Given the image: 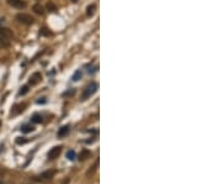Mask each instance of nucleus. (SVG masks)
<instances>
[{
	"mask_svg": "<svg viewBox=\"0 0 222 184\" xmlns=\"http://www.w3.org/2000/svg\"><path fill=\"white\" fill-rule=\"evenodd\" d=\"M98 88H99V85H98V83H91V84H89L85 89L83 90V94H82V100H87V99H89L90 98L93 94L95 93L98 90Z\"/></svg>",
	"mask_w": 222,
	"mask_h": 184,
	"instance_id": "f257e3e1",
	"label": "nucleus"
},
{
	"mask_svg": "<svg viewBox=\"0 0 222 184\" xmlns=\"http://www.w3.org/2000/svg\"><path fill=\"white\" fill-rule=\"evenodd\" d=\"M16 20L23 23V25H31V23L33 22V17L31 15L28 14H25V13H20L16 15Z\"/></svg>",
	"mask_w": 222,
	"mask_h": 184,
	"instance_id": "f03ea898",
	"label": "nucleus"
},
{
	"mask_svg": "<svg viewBox=\"0 0 222 184\" xmlns=\"http://www.w3.org/2000/svg\"><path fill=\"white\" fill-rule=\"evenodd\" d=\"M10 6L16 8V9H23L26 8V1L25 0H6Z\"/></svg>",
	"mask_w": 222,
	"mask_h": 184,
	"instance_id": "7ed1b4c3",
	"label": "nucleus"
},
{
	"mask_svg": "<svg viewBox=\"0 0 222 184\" xmlns=\"http://www.w3.org/2000/svg\"><path fill=\"white\" fill-rule=\"evenodd\" d=\"M61 152H62V146H56V147H53L52 150L48 152V158H50V159H56L59 155H61Z\"/></svg>",
	"mask_w": 222,
	"mask_h": 184,
	"instance_id": "20e7f679",
	"label": "nucleus"
},
{
	"mask_svg": "<svg viewBox=\"0 0 222 184\" xmlns=\"http://www.w3.org/2000/svg\"><path fill=\"white\" fill-rule=\"evenodd\" d=\"M25 108H26V104H25V103H22V104H16L14 108H13V110H11V116H15V115L21 114V112L25 110Z\"/></svg>",
	"mask_w": 222,
	"mask_h": 184,
	"instance_id": "39448f33",
	"label": "nucleus"
},
{
	"mask_svg": "<svg viewBox=\"0 0 222 184\" xmlns=\"http://www.w3.org/2000/svg\"><path fill=\"white\" fill-rule=\"evenodd\" d=\"M0 37L1 38H11L13 37V31L8 27H0Z\"/></svg>",
	"mask_w": 222,
	"mask_h": 184,
	"instance_id": "423d86ee",
	"label": "nucleus"
},
{
	"mask_svg": "<svg viewBox=\"0 0 222 184\" xmlns=\"http://www.w3.org/2000/svg\"><path fill=\"white\" fill-rule=\"evenodd\" d=\"M41 79H42L41 73H40V72H36V73H33L31 77H30V80H28V82H30V84L36 85V84H38Z\"/></svg>",
	"mask_w": 222,
	"mask_h": 184,
	"instance_id": "0eeeda50",
	"label": "nucleus"
},
{
	"mask_svg": "<svg viewBox=\"0 0 222 184\" xmlns=\"http://www.w3.org/2000/svg\"><path fill=\"white\" fill-rule=\"evenodd\" d=\"M32 10H33L37 15H43V14H45V8L42 6L41 4H35L33 6H32Z\"/></svg>",
	"mask_w": 222,
	"mask_h": 184,
	"instance_id": "6e6552de",
	"label": "nucleus"
},
{
	"mask_svg": "<svg viewBox=\"0 0 222 184\" xmlns=\"http://www.w3.org/2000/svg\"><path fill=\"white\" fill-rule=\"evenodd\" d=\"M69 132V125H65V126H62L61 129H59L58 131V137H64V136H67Z\"/></svg>",
	"mask_w": 222,
	"mask_h": 184,
	"instance_id": "1a4fd4ad",
	"label": "nucleus"
},
{
	"mask_svg": "<svg viewBox=\"0 0 222 184\" xmlns=\"http://www.w3.org/2000/svg\"><path fill=\"white\" fill-rule=\"evenodd\" d=\"M55 175V171H47V172H45V173H42L41 175H40V178L41 179H51V178Z\"/></svg>",
	"mask_w": 222,
	"mask_h": 184,
	"instance_id": "9d476101",
	"label": "nucleus"
},
{
	"mask_svg": "<svg viewBox=\"0 0 222 184\" xmlns=\"http://www.w3.org/2000/svg\"><path fill=\"white\" fill-rule=\"evenodd\" d=\"M90 151H88V150H83L80 152V155H79V161H85V159H88L89 157H90Z\"/></svg>",
	"mask_w": 222,
	"mask_h": 184,
	"instance_id": "9b49d317",
	"label": "nucleus"
},
{
	"mask_svg": "<svg viewBox=\"0 0 222 184\" xmlns=\"http://www.w3.org/2000/svg\"><path fill=\"white\" fill-rule=\"evenodd\" d=\"M35 130V127L32 126V125H23V126H21V131L23 132V134H28V132H32Z\"/></svg>",
	"mask_w": 222,
	"mask_h": 184,
	"instance_id": "f8f14e48",
	"label": "nucleus"
},
{
	"mask_svg": "<svg viewBox=\"0 0 222 184\" xmlns=\"http://www.w3.org/2000/svg\"><path fill=\"white\" fill-rule=\"evenodd\" d=\"M46 9L48 10V11H51V13H56V11H57V6L52 1H48V3L46 4Z\"/></svg>",
	"mask_w": 222,
	"mask_h": 184,
	"instance_id": "ddd939ff",
	"label": "nucleus"
},
{
	"mask_svg": "<svg viewBox=\"0 0 222 184\" xmlns=\"http://www.w3.org/2000/svg\"><path fill=\"white\" fill-rule=\"evenodd\" d=\"M31 120H32V122H35V124H41L43 119H42V116H41L40 114H35V115H32Z\"/></svg>",
	"mask_w": 222,
	"mask_h": 184,
	"instance_id": "4468645a",
	"label": "nucleus"
},
{
	"mask_svg": "<svg viewBox=\"0 0 222 184\" xmlns=\"http://www.w3.org/2000/svg\"><path fill=\"white\" fill-rule=\"evenodd\" d=\"M82 70H77V72L73 74V77H72V79H73L74 82H78L79 79H82Z\"/></svg>",
	"mask_w": 222,
	"mask_h": 184,
	"instance_id": "2eb2a0df",
	"label": "nucleus"
},
{
	"mask_svg": "<svg viewBox=\"0 0 222 184\" xmlns=\"http://www.w3.org/2000/svg\"><path fill=\"white\" fill-rule=\"evenodd\" d=\"M94 10H95V5H89L87 9V16H91L94 14Z\"/></svg>",
	"mask_w": 222,
	"mask_h": 184,
	"instance_id": "dca6fc26",
	"label": "nucleus"
},
{
	"mask_svg": "<svg viewBox=\"0 0 222 184\" xmlns=\"http://www.w3.org/2000/svg\"><path fill=\"white\" fill-rule=\"evenodd\" d=\"M67 158L69 161H74L75 159V152L74 151H68L67 152Z\"/></svg>",
	"mask_w": 222,
	"mask_h": 184,
	"instance_id": "f3484780",
	"label": "nucleus"
},
{
	"mask_svg": "<svg viewBox=\"0 0 222 184\" xmlns=\"http://www.w3.org/2000/svg\"><path fill=\"white\" fill-rule=\"evenodd\" d=\"M28 92V85H23L21 89H20V92H19V95H25V94Z\"/></svg>",
	"mask_w": 222,
	"mask_h": 184,
	"instance_id": "a211bd4d",
	"label": "nucleus"
},
{
	"mask_svg": "<svg viewBox=\"0 0 222 184\" xmlns=\"http://www.w3.org/2000/svg\"><path fill=\"white\" fill-rule=\"evenodd\" d=\"M40 32H41V35H43V36H51V35H52V32L48 31L47 28H41Z\"/></svg>",
	"mask_w": 222,
	"mask_h": 184,
	"instance_id": "6ab92c4d",
	"label": "nucleus"
},
{
	"mask_svg": "<svg viewBox=\"0 0 222 184\" xmlns=\"http://www.w3.org/2000/svg\"><path fill=\"white\" fill-rule=\"evenodd\" d=\"M28 140H26V139H23V137H17V140H16V144L17 145H23V144H26Z\"/></svg>",
	"mask_w": 222,
	"mask_h": 184,
	"instance_id": "aec40b11",
	"label": "nucleus"
},
{
	"mask_svg": "<svg viewBox=\"0 0 222 184\" xmlns=\"http://www.w3.org/2000/svg\"><path fill=\"white\" fill-rule=\"evenodd\" d=\"M37 103H38V104H42V103H46V99H45V98H42V100H38Z\"/></svg>",
	"mask_w": 222,
	"mask_h": 184,
	"instance_id": "412c9836",
	"label": "nucleus"
},
{
	"mask_svg": "<svg viewBox=\"0 0 222 184\" xmlns=\"http://www.w3.org/2000/svg\"><path fill=\"white\" fill-rule=\"evenodd\" d=\"M68 182H69V179H65L64 183H62V184H68Z\"/></svg>",
	"mask_w": 222,
	"mask_h": 184,
	"instance_id": "4be33fe9",
	"label": "nucleus"
},
{
	"mask_svg": "<svg viewBox=\"0 0 222 184\" xmlns=\"http://www.w3.org/2000/svg\"><path fill=\"white\" fill-rule=\"evenodd\" d=\"M0 184H6V183H4V182H0Z\"/></svg>",
	"mask_w": 222,
	"mask_h": 184,
	"instance_id": "5701e85b",
	"label": "nucleus"
},
{
	"mask_svg": "<svg viewBox=\"0 0 222 184\" xmlns=\"http://www.w3.org/2000/svg\"><path fill=\"white\" fill-rule=\"evenodd\" d=\"M72 1H74V3H75V1H77V0H72Z\"/></svg>",
	"mask_w": 222,
	"mask_h": 184,
	"instance_id": "b1692460",
	"label": "nucleus"
}]
</instances>
